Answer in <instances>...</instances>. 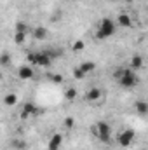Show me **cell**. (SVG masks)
Masks as SVG:
<instances>
[{
  "label": "cell",
  "instance_id": "52a82bcc",
  "mask_svg": "<svg viewBox=\"0 0 148 150\" xmlns=\"http://www.w3.org/2000/svg\"><path fill=\"white\" fill-rule=\"evenodd\" d=\"M33 75H35V72H33V67L32 65H21L18 68V77L23 79V80H30Z\"/></svg>",
  "mask_w": 148,
  "mask_h": 150
},
{
  "label": "cell",
  "instance_id": "3957f363",
  "mask_svg": "<svg viewBox=\"0 0 148 150\" xmlns=\"http://www.w3.org/2000/svg\"><path fill=\"white\" fill-rule=\"evenodd\" d=\"M124 89H131V87H134L136 84H138V75H136V72L134 70H131V68H125V72H124V75L117 80Z\"/></svg>",
  "mask_w": 148,
  "mask_h": 150
},
{
  "label": "cell",
  "instance_id": "277c9868",
  "mask_svg": "<svg viewBox=\"0 0 148 150\" xmlns=\"http://www.w3.org/2000/svg\"><path fill=\"white\" fill-rule=\"evenodd\" d=\"M94 133L98 134V138H99L103 143H110L111 127H110V124H108V122H105V120L98 122V124H96V127H94Z\"/></svg>",
  "mask_w": 148,
  "mask_h": 150
},
{
  "label": "cell",
  "instance_id": "5b68a950",
  "mask_svg": "<svg viewBox=\"0 0 148 150\" xmlns=\"http://www.w3.org/2000/svg\"><path fill=\"white\" fill-rule=\"evenodd\" d=\"M42 110L38 108L35 103H32V101H28V103H25L23 105V108H21V119H30V117H37L40 115Z\"/></svg>",
  "mask_w": 148,
  "mask_h": 150
},
{
  "label": "cell",
  "instance_id": "ba28073f",
  "mask_svg": "<svg viewBox=\"0 0 148 150\" xmlns=\"http://www.w3.org/2000/svg\"><path fill=\"white\" fill-rule=\"evenodd\" d=\"M61 145H63V134H61V133H54V134L49 138V143H47L49 150H59Z\"/></svg>",
  "mask_w": 148,
  "mask_h": 150
},
{
  "label": "cell",
  "instance_id": "d6986e66",
  "mask_svg": "<svg viewBox=\"0 0 148 150\" xmlns=\"http://www.w3.org/2000/svg\"><path fill=\"white\" fill-rule=\"evenodd\" d=\"M9 63H11V54L9 52H2L0 54V65L2 67H7Z\"/></svg>",
  "mask_w": 148,
  "mask_h": 150
},
{
  "label": "cell",
  "instance_id": "7a4b0ae2",
  "mask_svg": "<svg viewBox=\"0 0 148 150\" xmlns=\"http://www.w3.org/2000/svg\"><path fill=\"white\" fill-rule=\"evenodd\" d=\"M113 33H115V23H113V19H110V18H103V19L99 21L98 32H96V38L106 40V38H110Z\"/></svg>",
  "mask_w": 148,
  "mask_h": 150
},
{
  "label": "cell",
  "instance_id": "9c48e42d",
  "mask_svg": "<svg viewBox=\"0 0 148 150\" xmlns=\"http://www.w3.org/2000/svg\"><path fill=\"white\" fill-rule=\"evenodd\" d=\"M117 25H118V26H122V28H129V26L132 25V19H131V16H129V14L120 12V14L117 16Z\"/></svg>",
  "mask_w": 148,
  "mask_h": 150
},
{
  "label": "cell",
  "instance_id": "5bb4252c",
  "mask_svg": "<svg viewBox=\"0 0 148 150\" xmlns=\"http://www.w3.org/2000/svg\"><path fill=\"white\" fill-rule=\"evenodd\" d=\"M141 67H143V58H141V56H138V54H136V56H132V58H131V70H134V72H136V70H140Z\"/></svg>",
  "mask_w": 148,
  "mask_h": 150
},
{
  "label": "cell",
  "instance_id": "6da1fadb",
  "mask_svg": "<svg viewBox=\"0 0 148 150\" xmlns=\"http://www.w3.org/2000/svg\"><path fill=\"white\" fill-rule=\"evenodd\" d=\"M26 59L30 61L32 67L37 65V67L45 68V67H49L51 61L54 59V54H52L51 51H38V52H30V54L26 56Z\"/></svg>",
  "mask_w": 148,
  "mask_h": 150
},
{
  "label": "cell",
  "instance_id": "2e32d148",
  "mask_svg": "<svg viewBox=\"0 0 148 150\" xmlns=\"http://www.w3.org/2000/svg\"><path fill=\"white\" fill-rule=\"evenodd\" d=\"M45 37H47V28H44V26H37V28L33 30V38H37V40H44Z\"/></svg>",
  "mask_w": 148,
  "mask_h": 150
},
{
  "label": "cell",
  "instance_id": "ffe728a7",
  "mask_svg": "<svg viewBox=\"0 0 148 150\" xmlns=\"http://www.w3.org/2000/svg\"><path fill=\"white\" fill-rule=\"evenodd\" d=\"M84 47H85V42H84V40H75L73 45H72V49H73L75 52H78V51H84Z\"/></svg>",
  "mask_w": 148,
  "mask_h": 150
},
{
  "label": "cell",
  "instance_id": "4fadbf2b",
  "mask_svg": "<svg viewBox=\"0 0 148 150\" xmlns=\"http://www.w3.org/2000/svg\"><path fill=\"white\" fill-rule=\"evenodd\" d=\"M134 107H136V112L140 113V115H147V112H148V103L145 101V100L136 101V103H134Z\"/></svg>",
  "mask_w": 148,
  "mask_h": 150
},
{
  "label": "cell",
  "instance_id": "7402d4cb",
  "mask_svg": "<svg viewBox=\"0 0 148 150\" xmlns=\"http://www.w3.org/2000/svg\"><path fill=\"white\" fill-rule=\"evenodd\" d=\"M75 124L73 117H65V120H63V126H65V129H72Z\"/></svg>",
  "mask_w": 148,
  "mask_h": 150
},
{
  "label": "cell",
  "instance_id": "603a6c76",
  "mask_svg": "<svg viewBox=\"0 0 148 150\" xmlns=\"http://www.w3.org/2000/svg\"><path fill=\"white\" fill-rule=\"evenodd\" d=\"M72 74H73V79H84V77H85V74L82 72V68H80V67L73 68V72H72Z\"/></svg>",
  "mask_w": 148,
  "mask_h": 150
},
{
  "label": "cell",
  "instance_id": "4316f807",
  "mask_svg": "<svg viewBox=\"0 0 148 150\" xmlns=\"http://www.w3.org/2000/svg\"><path fill=\"white\" fill-rule=\"evenodd\" d=\"M0 80H2V74H0Z\"/></svg>",
  "mask_w": 148,
  "mask_h": 150
},
{
  "label": "cell",
  "instance_id": "30bf717a",
  "mask_svg": "<svg viewBox=\"0 0 148 150\" xmlns=\"http://www.w3.org/2000/svg\"><path fill=\"white\" fill-rule=\"evenodd\" d=\"M85 100L87 101H98V100H101V89H98V87H91L89 91H87V94H85Z\"/></svg>",
  "mask_w": 148,
  "mask_h": 150
},
{
  "label": "cell",
  "instance_id": "ac0fdd59",
  "mask_svg": "<svg viewBox=\"0 0 148 150\" xmlns=\"http://www.w3.org/2000/svg\"><path fill=\"white\" fill-rule=\"evenodd\" d=\"M49 79H51V82H52V84H58V86L65 82L63 75H59V74H51V75H49Z\"/></svg>",
  "mask_w": 148,
  "mask_h": 150
},
{
  "label": "cell",
  "instance_id": "7c38bea8",
  "mask_svg": "<svg viewBox=\"0 0 148 150\" xmlns=\"http://www.w3.org/2000/svg\"><path fill=\"white\" fill-rule=\"evenodd\" d=\"M80 68H82V72L85 75H89L96 70V63H94V61H84V63L80 65Z\"/></svg>",
  "mask_w": 148,
  "mask_h": 150
},
{
  "label": "cell",
  "instance_id": "9a60e30c",
  "mask_svg": "<svg viewBox=\"0 0 148 150\" xmlns=\"http://www.w3.org/2000/svg\"><path fill=\"white\" fill-rule=\"evenodd\" d=\"M77 96H78V91L75 87H66L65 89V100L66 101H73V100H77Z\"/></svg>",
  "mask_w": 148,
  "mask_h": 150
},
{
  "label": "cell",
  "instance_id": "8fae6325",
  "mask_svg": "<svg viewBox=\"0 0 148 150\" xmlns=\"http://www.w3.org/2000/svg\"><path fill=\"white\" fill-rule=\"evenodd\" d=\"M18 103V94H14V93H7L5 96H4V105H7V107H14Z\"/></svg>",
  "mask_w": 148,
  "mask_h": 150
},
{
  "label": "cell",
  "instance_id": "e0dca14e",
  "mask_svg": "<svg viewBox=\"0 0 148 150\" xmlns=\"http://www.w3.org/2000/svg\"><path fill=\"white\" fill-rule=\"evenodd\" d=\"M25 40H26V33H18V32H14V44H16V45L25 44Z\"/></svg>",
  "mask_w": 148,
  "mask_h": 150
},
{
  "label": "cell",
  "instance_id": "44dd1931",
  "mask_svg": "<svg viewBox=\"0 0 148 150\" xmlns=\"http://www.w3.org/2000/svg\"><path fill=\"white\" fill-rule=\"evenodd\" d=\"M16 32L18 33H28V26L23 21H19V23H16Z\"/></svg>",
  "mask_w": 148,
  "mask_h": 150
},
{
  "label": "cell",
  "instance_id": "8992f818",
  "mask_svg": "<svg viewBox=\"0 0 148 150\" xmlns=\"http://www.w3.org/2000/svg\"><path fill=\"white\" fill-rule=\"evenodd\" d=\"M134 136H136V134H134L132 129H125V131H122V133L118 134L117 142H118L120 147H131L132 142H134Z\"/></svg>",
  "mask_w": 148,
  "mask_h": 150
},
{
  "label": "cell",
  "instance_id": "d4e9b609",
  "mask_svg": "<svg viewBox=\"0 0 148 150\" xmlns=\"http://www.w3.org/2000/svg\"><path fill=\"white\" fill-rule=\"evenodd\" d=\"M16 149H26V143L25 142H16Z\"/></svg>",
  "mask_w": 148,
  "mask_h": 150
},
{
  "label": "cell",
  "instance_id": "484cf974",
  "mask_svg": "<svg viewBox=\"0 0 148 150\" xmlns=\"http://www.w3.org/2000/svg\"><path fill=\"white\" fill-rule=\"evenodd\" d=\"M125 2H132V0H125Z\"/></svg>",
  "mask_w": 148,
  "mask_h": 150
},
{
  "label": "cell",
  "instance_id": "cb8c5ba5",
  "mask_svg": "<svg viewBox=\"0 0 148 150\" xmlns=\"http://www.w3.org/2000/svg\"><path fill=\"white\" fill-rule=\"evenodd\" d=\"M125 72V67H120V68H115V72H113V77H115V80H118L122 75Z\"/></svg>",
  "mask_w": 148,
  "mask_h": 150
}]
</instances>
